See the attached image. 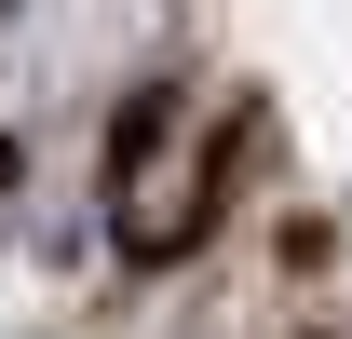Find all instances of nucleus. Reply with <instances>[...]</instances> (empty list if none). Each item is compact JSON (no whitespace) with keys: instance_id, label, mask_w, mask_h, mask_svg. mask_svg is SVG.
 <instances>
[{"instance_id":"1","label":"nucleus","mask_w":352,"mask_h":339,"mask_svg":"<svg viewBox=\"0 0 352 339\" xmlns=\"http://www.w3.org/2000/svg\"><path fill=\"white\" fill-rule=\"evenodd\" d=\"M217 204H230V123H204V136H176V150H149V163H122L109 231H122V258H176V245H204Z\"/></svg>"}]
</instances>
